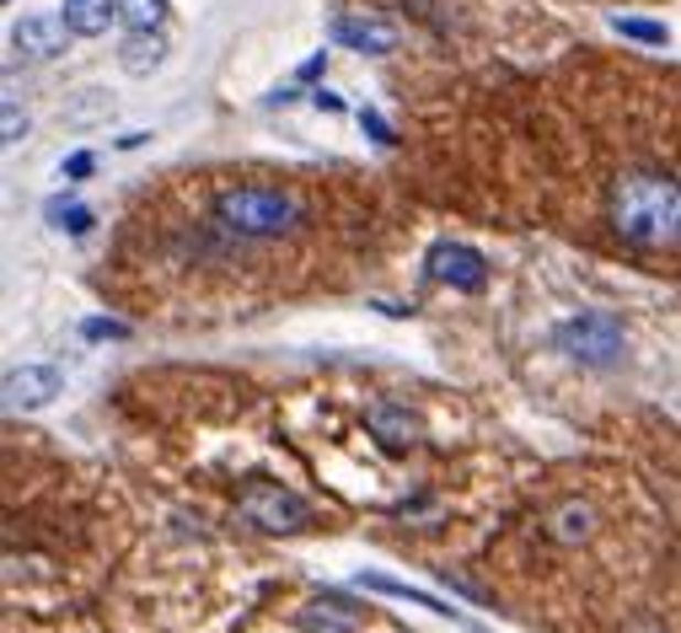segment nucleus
Wrapping results in <instances>:
<instances>
[{"label":"nucleus","mask_w":681,"mask_h":633,"mask_svg":"<svg viewBox=\"0 0 681 633\" xmlns=\"http://www.w3.org/2000/svg\"><path fill=\"white\" fill-rule=\"evenodd\" d=\"M606 215L612 231L639 253L681 248V183L666 172H623L606 194Z\"/></svg>","instance_id":"1"},{"label":"nucleus","mask_w":681,"mask_h":633,"mask_svg":"<svg viewBox=\"0 0 681 633\" xmlns=\"http://www.w3.org/2000/svg\"><path fill=\"white\" fill-rule=\"evenodd\" d=\"M306 220V199L290 194V188H263V183H247V188H226L215 194V226L231 231V237H290L295 226Z\"/></svg>","instance_id":"2"},{"label":"nucleus","mask_w":681,"mask_h":633,"mask_svg":"<svg viewBox=\"0 0 681 633\" xmlns=\"http://www.w3.org/2000/svg\"><path fill=\"white\" fill-rule=\"evenodd\" d=\"M237 515L247 521V526H258V532H301V526L312 521V505H306L301 494L280 489V483L252 478V483L237 494Z\"/></svg>","instance_id":"3"},{"label":"nucleus","mask_w":681,"mask_h":633,"mask_svg":"<svg viewBox=\"0 0 681 633\" xmlns=\"http://www.w3.org/2000/svg\"><path fill=\"white\" fill-rule=\"evenodd\" d=\"M553 343H559L563 354L585 360V365H612L623 354V323L606 317V312H580V317L559 323Z\"/></svg>","instance_id":"4"},{"label":"nucleus","mask_w":681,"mask_h":633,"mask_svg":"<svg viewBox=\"0 0 681 633\" xmlns=\"http://www.w3.org/2000/svg\"><path fill=\"white\" fill-rule=\"evenodd\" d=\"M424 269L435 280H445V285H456V291H473V296L488 285V258L478 248H467V242H435L430 258H424Z\"/></svg>","instance_id":"5"},{"label":"nucleus","mask_w":681,"mask_h":633,"mask_svg":"<svg viewBox=\"0 0 681 633\" xmlns=\"http://www.w3.org/2000/svg\"><path fill=\"white\" fill-rule=\"evenodd\" d=\"M71 39H76V33H71L65 11H39V17H22V22L11 28V48H17V54H33V59L65 54Z\"/></svg>","instance_id":"6"},{"label":"nucleus","mask_w":681,"mask_h":633,"mask_svg":"<svg viewBox=\"0 0 681 633\" xmlns=\"http://www.w3.org/2000/svg\"><path fill=\"white\" fill-rule=\"evenodd\" d=\"M333 43H344L355 54H392L398 48V28L381 22V17H365V11H338L333 17Z\"/></svg>","instance_id":"7"},{"label":"nucleus","mask_w":681,"mask_h":633,"mask_svg":"<svg viewBox=\"0 0 681 633\" xmlns=\"http://www.w3.org/2000/svg\"><path fill=\"white\" fill-rule=\"evenodd\" d=\"M48 397H60V371L54 365H22L6 371V408H43Z\"/></svg>","instance_id":"8"},{"label":"nucleus","mask_w":681,"mask_h":633,"mask_svg":"<svg viewBox=\"0 0 681 633\" xmlns=\"http://www.w3.org/2000/svg\"><path fill=\"white\" fill-rule=\"evenodd\" d=\"M365 429H370V440L381 446V451H408L424 429H419V419L408 414V408H398V403H376L370 414H365Z\"/></svg>","instance_id":"9"},{"label":"nucleus","mask_w":681,"mask_h":633,"mask_svg":"<svg viewBox=\"0 0 681 633\" xmlns=\"http://www.w3.org/2000/svg\"><path fill=\"white\" fill-rule=\"evenodd\" d=\"M355 586H365V591H381V596H392V601H413V607H424V612H435V618H451V623H462L467 633H488L478 629L467 612H456L451 601H435V596H424V591H413V586H402V580H387V575H360Z\"/></svg>","instance_id":"10"},{"label":"nucleus","mask_w":681,"mask_h":633,"mask_svg":"<svg viewBox=\"0 0 681 633\" xmlns=\"http://www.w3.org/2000/svg\"><path fill=\"white\" fill-rule=\"evenodd\" d=\"M60 11H65V22H71L76 39H102L119 22V0H65Z\"/></svg>","instance_id":"11"},{"label":"nucleus","mask_w":681,"mask_h":633,"mask_svg":"<svg viewBox=\"0 0 681 633\" xmlns=\"http://www.w3.org/2000/svg\"><path fill=\"white\" fill-rule=\"evenodd\" d=\"M591 532H596V510L585 505V500H563V505L548 515V537L563 543V548H580Z\"/></svg>","instance_id":"12"},{"label":"nucleus","mask_w":681,"mask_h":633,"mask_svg":"<svg viewBox=\"0 0 681 633\" xmlns=\"http://www.w3.org/2000/svg\"><path fill=\"white\" fill-rule=\"evenodd\" d=\"M161 54H166V43H161V33L151 28V33H129L119 48V65L129 70V76H151L161 65Z\"/></svg>","instance_id":"13"},{"label":"nucleus","mask_w":681,"mask_h":633,"mask_svg":"<svg viewBox=\"0 0 681 633\" xmlns=\"http://www.w3.org/2000/svg\"><path fill=\"white\" fill-rule=\"evenodd\" d=\"M355 612L349 607H338V601H312V607H301V633H355Z\"/></svg>","instance_id":"14"},{"label":"nucleus","mask_w":681,"mask_h":633,"mask_svg":"<svg viewBox=\"0 0 681 633\" xmlns=\"http://www.w3.org/2000/svg\"><path fill=\"white\" fill-rule=\"evenodd\" d=\"M612 33L644 43V48H666L671 43V28L666 22H649V17H612Z\"/></svg>","instance_id":"15"},{"label":"nucleus","mask_w":681,"mask_h":633,"mask_svg":"<svg viewBox=\"0 0 681 633\" xmlns=\"http://www.w3.org/2000/svg\"><path fill=\"white\" fill-rule=\"evenodd\" d=\"M48 226H60V231H71V237H86L91 226H97V210H86L80 199H48Z\"/></svg>","instance_id":"16"},{"label":"nucleus","mask_w":681,"mask_h":633,"mask_svg":"<svg viewBox=\"0 0 681 633\" xmlns=\"http://www.w3.org/2000/svg\"><path fill=\"white\" fill-rule=\"evenodd\" d=\"M166 17V0H119V22L129 33H151Z\"/></svg>","instance_id":"17"},{"label":"nucleus","mask_w":681,"mask_h":633,"mask_svg":"<svg viewBox=\"0 0 681 633\" xmlns=\"http://www.w3.org/2000/svg\"><path fill=\"white\" fill-rule=\"evenodd\" d=\"M22 134H28V113L17 108V97H6V108H0V140H6V145H17Z\"/></svg>","instance_id":"18"},{"label":"nucleus","mask_w":681,"mask_h":633,"mask_svg":"<svg viewBox=\"0 0 681 633\" xmlns=\"http://www.w3.org/2000/svg\"><path fill=\"white\" fill-rule=\"evenodd\" d=\"M360 129L376 140V145H398V134H392V124L376 113V108H360Z\"/></svg>","instance_id":"19"},{"label":"nucleus","mask_w":681,"mask_h":633,"mask_svg":"<svg viewBox=\"0 0 681 633\" xmlns=\"http://www.w3.org/2000/svg\"><path fill=\"white\" fill-rule=\"evenodd\" d=\"M80 334L102 343V338H129V328H123V323H114V317H86V323H80Z\"/></svg>","instance_id":"20"},{"label":"nucleus","mask_w":681,"mask_h":633,"mask_svg":"<svg viewBox=\"0 0 681 633\" xmlns=\"http://www.w3.org/2000/svg\"><path fill=\"white\" fill-rule=\"evenodd\" d=\"M91 172H97V156H91V151H76V156H65V162H60V177H71V183L91 177Z\"/></svg>","instance_id":"21"},{"label":"nucleus","mask_w":681,"mask_h":633,"mask_svg":"<svg viewBox=\"0 0 681 633\" xmlns=\"http://www.w3.org/2000/svg\"><path fill=\"white\" fill-rule=\"evenodd\" d=\"M322 70H327V54H312V59H306V65L295 70V81H317Z\"/></svg>","instance_id":"22"},{"label":"nucleus","mask_w":681,"mask_h":633,"mask_svg":"<svg viewBox=\"0 0 681 633\" xmlns=\"http://www.w3.org/2000/svg\"><path fill=\"white\" fill-rule=\"evenodd\" d=\"M312 102H317V108H327V113H344V97H338V91H327V86H317V91H312Z\"/></svg>","instance_id":"23"},{"label":"nucleus","mask_w":681,"mask_h":633,"mask_svg":"<svg viewBox=\"0 0 681 633\" xmlns=\"http://www.w3.org/2000/svg\"><path fill=\"white\" fill-rule=\"evenodd\" d=\"M145 140H151V134H140V129H134V134H119V151H140Z\"/></svg>","instance_id":"24"}]
</instances>
